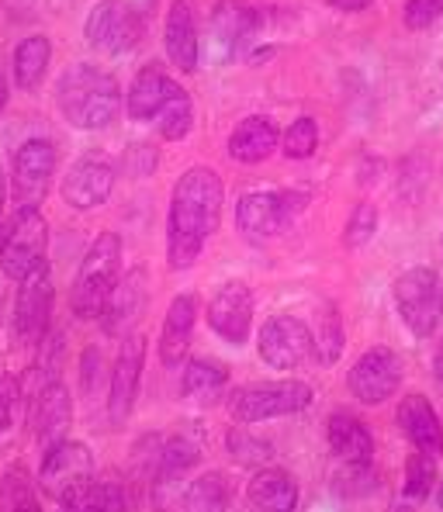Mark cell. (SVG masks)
Returning a JSON list of instances; mask_svg holds the SVG:
<instances>
[{
	"mask_svg": "<svg viewBox=\"0 0 443 512\" xmlns=\"http://www.w3.org/2000/svg\"><path fill=\"white\" fill-rule=\"evenodd\" d=\"M225 187L212 167H191L174 184L167 215V263L170 270H187L198 263L205 243L222 222Z\"/></svg>",
	"mask_w": 443,
	"mask_h": 512,
	"instance_id": "obj_1",
	"label": "cell"
},
{
	"mask_svg": "<svg viewBox=\"0 0 443 512\" xmlns=\"http://www.w3.org/2000/svg\"><path fill=\"white\" fill-rule=\"evenodd\" d=\"M56 104L73 128L97 132V128H108L115 122L118 108H122V94H118V80L111 73L90 63H77L59 77Z\"/></svg>",
	"mask_w": 443,
	"mask_h": 512,
	"instance_id": "obj_2",
	"label": "cell"
},
{
	"mask_svg": "<svg viewBox=\"0 0 443 512\" xmlns=\"http://www.w3.org/2000/svg\"><path fill=\"white\" fill-rule=\"evenodd\" d=\"M118 281H122V239L115 232H101L90 243L77 270V281H73V312L80 319H101Z\"/></svg>",
	"mask_w": 443,
	"mask_h": 512,
	"instance_id": "obj_3",
	"label": "cell"
},
{
	"mask_svg": "<svg viewBox=\"0 0 443 512\" xmlns=\"http://www.w3.org/2000/svg\"><path fill=\"white\" fill-rule=\"evenodd\" d=\"M45 250H49V225L39 208H18L11 225L0 236V270L11 281H25L35 270L45 267Z\"/></svg>",
	"mask_w": 443,
	"mask_h": 512,
	"instance_id": "obj_4",
	"label": "cell"
},
{
	"mask_svg": "<svg viewBox=\"0 0 443 512\" xmlns=\"http://www.w3.org/2000/svg\"><path fill=\"white\" fill-rule=\"evenodd\" d=\"M312 405V384L305 381H257L232 395L229 412L236 423H264L277 416H295Z\"/></svg>",
	"mask_w": 443,
	"mask_h": 512,
	"instance_id": "obj_5",
	"label": "cell"
},
{
	"mask_svg": "<svg viewBox=\"0 0 443 512\" xmlns=\"http://www.w3.org/2000/svg\"><path fill=\"white\" fill-rule=\"evenodd\" d=\"M395 308L412 336H433L443 322V281L430 267H409L395 277Z\"/></svg>",
	"mask_w": 443,
	"mask_h": 512,
	"instance_id": "obj_6",
	"label": "cell"
},
{
	"mask_svg": "<svg viewBox=\"0 0 443 512\" xmlns=\"http://www.w3.org/2000/svg\"><path fill=\"white\" fill-rule=\"evenodd\" d=\"M94 481V454L80 440H59L45 447L39 485L52 502H66Z\"/></svg>",
	"mask_w": 443,
	"mask_h": 512,
	"instance_id": "obj_7",
	"label": "cell"
},
{
	"mask_svg": "<svg viewBox=\"0 0 443 512\" xmlns=\"http://www.w3.org/2000/svg\"><path fill=\"white\" fill-rule=\"evenodd\" d=\"M302 208H305V194H298V191H253L239 198L236 225L246 236L267 239L288 229Z\"/></svg>",
	"mask_w": 443,
	"mask_h": 512,
	"instance_id": "obj_8",
	"label": "cell"
},
{
	"mask_svg": "<svg viewBox=\"0 0 443 512\" xmlns=\"http://www.w3.org/2000/svg\"><path fill=\"white\" fill-rule=\"evenodd\" d=\"M260 357L267 367L277 371H295V367L309 364L315 357V343H312V329L305 326L295 315H274L260 326Z\"/></svg>",
	"mask_w": 443,
	"mask_h": 512,
	"instance_id": "obj_9",
	"label": "cell"
},
{
	"mask_svg": "<svg viewBox=\"0 0 443 512\" xmlns=\"http://www.w3.org/2000/svg\"><path fill=\"white\" fill-rule=\"evenodd\" d=\"M402 384V360L388 346H371L357 357V364L347 374V388L357 402L381 405L399 391Z\"/></svg>",
	"mask_w": 443,
	"mask_h": 512,
	"instance_id": "obj_10",
	"label": "cell"
},
{
	"mask_svg": "<svg viewBox=\"0 0 443 512\" xmlns=\"http://www.w3.org/2000/svg\"><path fill=\"white\" fill-rule=\"evenodd\" d=\"M84 35L94 49L101 52H129L142 35V14L135 11L129 0H101L90 11Z\"/></svg>",
	"mask_w": 443,
	"mask_h": 512,
	"instance_id": "obj_11",
	"label": "cell"
},
{
	"mask_svg": "<svg viewBox=\"0 0 443 512\" xmlns=\"http://www.w3.org/2000/svg\"><path fill=\"white\" fill-rule=\"evenodd\" d=\"M56 146L49 139H28L14 153V198L18 208H39V201L49 191V180L56 173Z\"/></svg>",
	"mask_w": 443,
	"mask_h": 512,
	"instance_id": "obj_12",
	"label": "cell"
},
{
	"mask_svg": "<svg viewBox=\"0 0 443 512\" xmlns=\"http://www.w3.org/2000/svg\"><path fill=\"white\" fill-rule=\"evenodd\" d=\"M142 364H146V340L139 333L125 336L118 360L111 367V388H108V416L111 423H125L139 395V381H142Z\"/></svg>",
	"mask_w": 443,
	"mask_h": 512,
	"instance_id": "obj_13",
	"label": "cell"
},
{
	"mask_svg": "<svg viewBox=\"0 0 443 512\" xmlns=\"http://www.w3.org/2000/svg\"><path fill=\"white\" fill-rule=\"evenodd\" d=\"M208 326L225 343L243 346L253 329V291L243 281H229L219 288V295L208 305Z\"/></svg>",
	"mask_w": 443,
	"mask_h": 512,
	"instance_id": "obj_14",
	"label": "cell"
},
{
	"mask_svg": "<svg viewBox=\"0 0 443 512\" xmlns=\"http://www.w3.org/2000/svg\"><path fill=\"white\" fill-rule=\"evenodd\" d=\"M115 187V163L108 156H84L63 177V201L77 212L104 205Z\"/></svg>",
	"mask_w": 443,
	"mask_h": 512,
	"instance_id": "obj_15",
	"label": "cell"
},
{
	"mask_svg": "<svg viewBox=\"0 0 443 512\" xmlns=\"http://www.w3.org/2000/svg\"><path fill=\"white\" fill-rule=\"evenodd\" d=\"M52 319V277L49 267H39L32 277H25L14 301V326L25 343H39L49 333Z\"/></svg>",
	"mask_w": 443,
	"mask_h": 512,
	"instance_id": "obj_16",
	"label": "cell"
},
{
	"mask_svg": "<svg viewBox=\"0 0 443 512\" xmlns=\"http://www.w3.org/2000/svg\"><path fill=\"white\" fill-rule=\"evenodd\" d=\"M257 28H260L257 7L243 4V0H222V4H215L212 39L222 56H236V52L257 35Z\"/></svg>",
	"mask_w": 443,
	"mask_h": 512,
	"instance_id": "obj_17",
	"label": "cell"
},
{
	"mask_svg": "<svg viewBox=\"0 0 443 512\" xmlns=\"http://www.w3.org/2000/svg\"><path fill=\"white\" fill-rule=\"evenodd\" d=\"M395 419H399V429L409 436V443L416 450H426L433 457L443 454V426L426 395H416V391L405 395L399 409H395Z\"/></svg>",
	"mask_w": 443,
	"mask_h": 512,
	"instance_id": "obj_18",
	"label": "cell"
},
{
	"mask_svg": "<svg viewBox=\"0 0 443 512\" xmlns=\"http://www.w3.org/2000/svg\"><path fill=\"white\" fill-rule=\"evenodd\" d=\"M194 322H198V298L177 295L167 308V319L160 329V360L163 367H180L191 350Z\"/></svg>",
	"mask_w": 443,
	"mask_h": 512,
	"instance_id": "obj_19",
	"label": "cell"
},
{
	"mask_svg": "<svg viewBox=\"0 0 443 512\" xmlns=\"http://www.w3.org/2000/svg\"><path fill=\"white\" fill-rule=\"evenodd\" d=\"M326 436H329L333 454L340 457L347 468H371L374 436L357 416H350V412H333L326 423Z\"/></svg>",
	"mask_w": 443,
	"mask_h": 512,
	"instance_id": "obj_20",
	"label": "cell"
},
{
	"mask_svg": "<svg viewBox=\"0 0 443 512\" xmlns=\"http://www.w3.org/2000/svg\"><path fill=\"white\" fill-rule=\"evenodd\" d=\"M163 42H167V56L177 70H184V73L198 70V25H194L191 0H174V4H170Z\"/></svg>",
	"mask_w": 443,
	"mask_h": 512,
	"instance_id": "obj_21",
	"label": "cell"
},
{
	"mask_svg": "<svg viewBox=\"0 0 443 512\" xmlns=\"http://www.w3.org/2000/svg\"><path fill=\"white\" fill-rule=\"evenodd\" d=\"M177 84L160 70V66H146V70L135 73L132 87H129V97H125V111L135 122H149L163 111V104L177 94Z\"/></svg>",
	"mask_w": 443,
	"mask_h": 512,
	"instance_id": "obj_22",
	"label": "cell"
},
{
	"mask_svg": "<svg viewBox=\"0 0 443 512\" xmlns=\"http://www.w3.org/2000/svg\"><path fill=\"white\" fill-rule=\"evenodd\" d=\"M246 502L253 512H295L298 509V485L288 471L260 468L246 485Z\"/></svg>",
	"mask_w": 443,
	"mask_h": 512,
	"instance_id": "obj_23",
	"label": "cell"
},
{
	"mask_svg": "<svg viewBox=\"0 0 443 512\" xmlns=\"http://www.w3.org/2000/svg\"><path fill=\"white\" fill-rule=\"evenodd\" d=\"M35 433H39L42 447H52V443L66 440V426L73 419V402H70V391H66L63 381H49L35 398Z\"/></svg>",
	"mask_w": 443,
	"mask_h": 512,
	"instance_id": "obj_24",
	"label": "cell"
},
{
	"mask_svg": "<svg viewBox=\"0 0 443 512\" xmlns=\"http://www.w3.org/2000/svg\"><path fill=\"white\" fill-rule=\"evenodd\" d=\"M277 146H281V132L264 115L243 118L229 135V156L236 163H264Z\"/></svg>",
	"mask_w": 443,
	"mask_h": 512,
	"instance_id": "obj_25",
	"label": "cell"
},
{
	"mask_svg": "<svg viewBox=\"0 0 443 512\" xmlns=\"http://www.w3.org/2000/svg\"><path fill=\"white\" fill-rule=\"evenodd\" d=\"M49 59H52V42L45 35L21 39L18 49H14V80H18V87L21 90L39 87L45 70H49Z\"/></svg>",
	"mask_w": 443,
	"mask_h": 512,
	"instance_id": "obj_26",
	"label": "cell"
},
{
	"mask_svg": "<svg viewBox=\"0 0 443 512\" xmlns=\"http://www.w3.org/2000/svg\"><path fill=\"white\" fill-rule=\"evenodd\" d=\"M142 301H146V284H142V270H132L125 281H118L115 295H111L108 308H104V326L108 333H122L125 322L139 315Z\"/></svg>",
	"mask_w": 443,
	"mask_h": 512,
	"instance_id": "obj_27",
	"label": "cell"
},
{
	"mask_svg": "<svg viewBox=\"0 0 443 512\" xmlns=\"http://www.w3.org/2000/svg\"><path fill=\"white\" fill-rule=\"evenodd\" d=\"M232 502V485L219 471L194 478L184 492V512H225Z\"/></svg>",
	"mask_w": 443,
	"mask_h": 512,
	"instance_id": "obj_28",
	"label": "cell"
},
{
	"mask_svg": "<svg viewBox=\"0 0 443 512\" xmlns=\"http://www.w3.org/2000/svg\"><path fill=\"white\" fill-rule=\"evenodd\" d=\"M59 506H63V512H129V499H125L122 485L90 481L87 488H80L77 495H70Z\"/></svg>",
	"mask_w": 443,
	"mask_h": 512,
	"instance_id": "obj_29",
	"label": "cell"
},
{
	"mask_svg": "<svg viewBox=\"0 0 443 512\" xmlns=\"http://www.w3.org/2000/svg\"><path fill=\"white\" fill-rule=\"evenodd\" d=\"M229 381V367L219 364V360L208 357H194L184 364V378H180V395H205V391H215Z\"/></svg>",
	"mask_w": 443,
	"mask_h": 512,
	"instance_id": "obj_30",
	"label": "cell"
},
{
	"mask_svg": "<svg viewBox=\"0 0 443 512\" xmlns=\"http://www.w3.org/2000/svg\"><path fill=\"white\" fill-rule=\"evenodd\" d=\"M156 125H160V135L167 142L187 139V132H191V125H194V104H191V97H187L184 90H177V94L170 97L167 104H163L160 115H156Z\"/></svg>",
	"mask_w": 443,
	"mask_h": 512,
	"instance_id": "obj_31",
	"label": "cell"
},
{
	"mask_svg": "<svg viewBox=\"0 0 443 512\" xmlns=\"http://www.w3.org/2000/svg\"><path fill=\"white\" fill-rule=\"evenodd\" d=\"M198 457H201V447L191 436H170L160 450V478L170 481V478H177V474L191 471L194 464H198Z\"/></svg>",
	"mask_w": 443,
	"mask_h": 512,
	"instance_id": "obj_32",
	"label": "cell"
},
{
	"mask_svg": "<svg viewBox=\"0 0 443 512\" xmlns=\"http://www.w3.org/2000/svg\"><path fill=\"white\" fill-rule=\"evenodd\" d=\"M0 506H4V512H42L39 495H35V488H32V481H28L25 468H11L4 474Z\"/></svg>",
	"mask_w": 443,
	"mask_h": 512,
	"instance_id": "obj_33",
	"label": "cell"
},
{
	"mask_svg": "<svg viewBox=\"0 0 443 512\" xmlns=\"http://www.w3.org/2000/svg\"><path fill=\"white\" fill-rule=\"evenodd\" d=\"M312 343H315V360L319 364H336L343 353V322L333 308H326L319 319V326L312 329Z\"/></svg>",
	"mask_w": 443,
	"mask_h": 512,
	"instance_id": "obj_34",
	"label": "cell"
},
{
	"mask_svg": "<svg viewBox=\"0 0 443 512\" xmlns=\"http://www.w3.org/2000/svg\"><path fill=\"white\" fill-rule=\"evenodd\" d=\"M437 481V457L426 450H412L405 461V499H426Z\"/></svg>",
	"mask_w": 443,
	"mask_h": 512,
	"instance_id": "obj_35",
	"label": "cell"
},
{
	"mask_svg": "<svg viewBox=\"0 0 443 512\" xmlns=\"http://www.w3.org/2000/svg\"><path fill=\"white\" fill-rule=\"evenodd\" d=\"M315 146H319V125H315V118L302 115L284 128L281 149H284L288 160H309V156L315 153Z\"/></svg>",
	"mask_w": 443,
	"mask_h": 512,
	"instance_id": "obj_36",
	"label": "cell"
},
{
	"mask_svg": "<svg viewBox=\"0 0 443 512\" xmlns=\"http://www.w3.org/2000/svg\"><path fill=\"white\" fill-rule=\"evenodd\" d=\"M225 447H229V454L236 457L239 464H250V468H260V464L270 461V443L267 440H257V436L250 433V429H232L229 436H225Z\"/></svg>",
	"mask_w": 443,
	"mask_h": 512,
	"instance_id": "obj_37",
	"label": "cell"
},
{
	"mask_svg": "<svg viewBox=\"0 0 443 512\" xmlns=\"http://www.w3.org/2000/svg\"><path fill=\"white\" fill-rule=\"evenodd\" d=\"M374 232H378V208H374L371 201H360V205L354 208V215H350V222H347L343 243H347L350 250H360V246L371 243Z\"/></svg>",
	"mask_w": 443,
	"mask_h": 512,
	"instance_id": "obj_38",
	"label": "cell"
},
{
	"mask_svg": "<svg viewBox=\"0 0 443 512\" xmlns=\"http://www.w3.org/2000/svg\"><path fill=\"white\" fill-rule=\"evenodd\" d=\"M440 14H443V0H405L402 18H405V28L423 32V28H430Z\"/></svg>",
	"mask_w": 443,
	"mask_h": 512,
	"instance_id": "obj_39",
	"label": "cell"
},
{
	"mask_svg": "<svg viewBox=\"0 0 443 512\" xmlns=\"http://www.w3.org/2000/svg\"><path fill=\"white\" fill-rule=\"evenodd\" d=\"M14 402H18V381H14V378H0V433L11 426Z\"/></svg>",
	"mask_w": 443,
	"mask_h": 512,
	"instance_id": "obj_40",
	"label": "cell"
},
{
	"mask_svg": "<svg viewBox=\"0 0 443 512\" xmlns=\"http://www.w3.org/2000/svg\"><path fill=\"white\" fill-rule=\"evenodd\" d=\"M333 11H343V14H357V11H367L374 0H326Z\"/></svg>",
	"mask_w": 443,
	"mask_h": 512,
	"instance_id": "obj_41",
	"label": "cell"
},
{
	"mask_svg": "<svg viewBox=\"0 0 443 512\" xmlns=\"http://www.w3.org/2000/svg\"><path fill=\"white\" fill-rule=\"evenodd\" d=\"M433 371H437V381L443 384V340L437 346V357H433Z\"/></svg>",
	"mask_w": 443,
	"mask_h": 512,
	"instance_id": "obj_42",
	"label": "cell"
},
{
	"mask_svg": "<svg viewBox=\"0 0 443 512\" xmlns=\"http://www.w3.org/2000/svg\"><path fill=\"white\" fill-rule=\"evenodd\" d=\"M4 198H7V180H4V170H0V215H4ZM4 229V225H0Z\"/></svg>",
	"mask_w": 443,
	"mask_h": 512,
	"instance_id": "obj_43",
	"label": "cell"
},
{
	"mask_svg": "<svg viewBox=\"0 0 443 512\" xmlns=\"http://www.w3.org/2000/svg\"><path fill=\"white\" fill-rule=\"evenodd\" d=\"M4 108H7V80L0 77V115H4Z\"/></svg>",
	"mask_w": 443,
	"mask_h": 512,
	"instance_id": "obj_44",
	"label": "cell"
},
{
	"mask_svg": "<svg viewBox=\"0 0 443 512\" xmlns=\"http://www.w3.org/2000/svg\"><path fill=\"white\" fill-rule=\"evenodd\" d=\"M437 499H440V509H443V481H440V495H437Z\"/></svg>",
	"mask_w": 443,
	"mask_h": 512,
	"instance_id": "obj_45",
	"label": "cell"
}]
</instances>
